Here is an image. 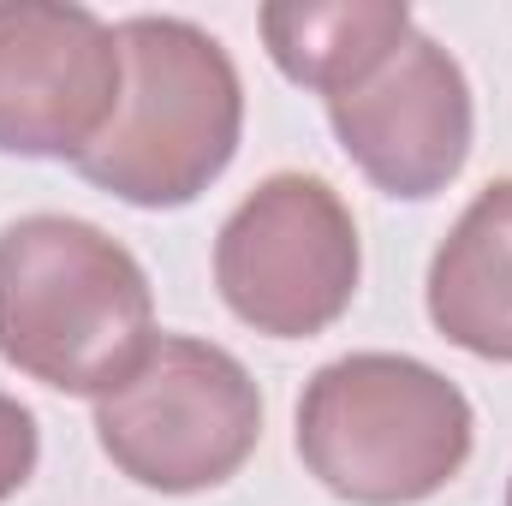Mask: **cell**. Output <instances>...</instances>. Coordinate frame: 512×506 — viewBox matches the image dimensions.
Instances as JSON below:
<instances>
[{
	"label": "cell",
	"mask_w": 512,
	"mask_h": 506,
	"mask_svg": "<svg viewBox=\"0 0 512 506\" xmlns=\"http://www.w3.org/2000/svg\"><path fill=\"white\" fill-rule=\"evenodd\" d=\"M155 346L143 262L78 215H24L0 233V364L54 393L102 399Z\"/></svg>",
	"instance_id": "cell-1"
},
{
	"label": "cell",
	"mask_w": 512,
	"mask_h": 506,
	"mask_svg": "<svg viewBox=\"0 0 512 506\" xmlns=\"http://www.w3.org/2000/svg\"><path fill=\"white\" fill-rule=\"evenodd\" d=\"M114 30L126 60L120 108L72 167L131 209H185L239 155L245 78L227 42L191 18L137 12Z\"/></svg>",
	"instance_id": "cell-2"
},
{
	"label": "cell",
	"mask_w": 512,
	"mask_h": 506,
	"mask_svg": "<svg viewBox=\"0 0 512 506\" xmlns=\"http://www.w3.org/2000/svg\"><path fill=\"white\" fill-rule=\"evenodd\" d=\"M477 447L459 381L405 352H346L304 381L298 459L352 506H417L441 495Z\"/></svg>",
	"instance_id": "cell-3"
},
{
	"label": "cell",
	"mask_w": 512,
	"mask_h": 506,
	"mask_svg": "<svg viewBox=\"0 0 512 506\" xmlns=\"http://www.w3.org/2000/svg\"><path fill=\"white\" fill-rule=\"evenodd\" d=\"M262 441V387L197 334H155L143 364L96 399V447L155 495H203L245 471Z\"/></svg>",
	"instance_id": "cell-4"
},
{
	"label": "cell",
	"mask_w": 512,
	"mask_h": 506,
	"mask_svg": "<svg viewBox=\"0 0 512 506\" xmlns=\"http://www.w3.org/2000/svg\"><path fill=\"white\" fill-rule=\"evenodd\" d=\"M358 274V221L322 173H268L215 233L221 304L268 340L328 334L352 310Z\"/></svg>",
	"instance_id": "cell-5"
},
{
	"label": "cell",
	"mask_w": 512,
	"mask_h": 506,
	"mask_svg": "<svg viewBox=\"0 0 512 506\" xmlns=\"http://www.w3.org/2000/svg\"><path fill=\"white\" fill-rule=\"evenodd\" d=\"M120 30L78 0H0V155L78 161L120 108Z\"/></svg>",
	"instance_id": "cell-6"
},
{
	"label": "cell",
	"mask_w": 512,
	"mask_h": 506,
	"mask_svg": "<svg viewBox=\"0 0 512 506\" xmlns=\"http://www.w3.org/2000/svg\"><path fill=\"white\" fill-rule=\"evenodd\" d=\"M322 102L352 167L387 197H411V203L435 197L441 185L459 179L471 155V131H477L471 78L423 30H411L364 78H352Z\"/></svg>",
	"instance_id": "cell-7"
},
{
	"label": "cell",
	"mask_w": 512,
	"mask_h": 506,
	"mask_svg": "<svg viewBox=\"0 0 512 506\" xmlns=\"http://www.w3.org/2000/svg\"><path fill=\"white\" fill-rule=\"evenodd\" d=\"M429 322L471 358L512 364V179H489L429 262Z\"/></svg>",
	"instance_id": "cell-8"
},
{
	"label": "cell",
	"mask_w": 512,
	"mask_h": 506,
	"mask_svg": "<svg viewBox=\"0 0 512 506\" xmlns=\"http://www.w3.org/2000/svg\"><path fill=\"white\" fill-rule=\"evenodd\" d=\"M268 60L304 90H346L417 24L405 0H274L256 12Z\"/></svg>",
	"instance_id": "cell-9"
},
{
	"label": "cell",
	"mask_w": 512,
	"mask_h": 506,
	"mask_svg": "<svg viewBox=\"0 0 512 506\" xmlns=\"http://www.w3.org/2000/svg\"><path fill=\"white\" fill-rule=\"evenodd\" d=\"M36 459H42L36 411L18 405L12 393H0V501H12V495L36 477Z\"/></svg>",
	"instance_id": "cell-10"
},
{
	"label": "cell",
	"mask_w": 512,
	"mask_h": 506,
	"mask_svg": "<svg viewBox=\"0 0 512 506\" xmlns=\"http://www.w3.org/2000/svg\"><path fill=\"white\" fill-rule=\"evenodd\" d=\"M507 506H512V483H507Z\"/></svg>",
	"instance_id": "cell-11"
}]
</instances>
